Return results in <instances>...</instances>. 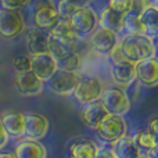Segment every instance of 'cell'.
Masks as SVG:
<instances>
[{
    "label": "cell",
    "instance_id": "17",
    "mask_svg": "<svg viewBox=\"0 0 158 158\" xmlns=\"http://www.w3.org/2000/svg\"><path fill=\"white\" fill-rule=\"evenodd\" d=\"M3 126L8 136L11 137H21L25 133V114L14 110H7L0 115Z\"/></svg>",
    "mask_w": 158,
    "mask_h": 158
},
{
    "label": "cell",
    "instance_id": "25",
    "mask_svg": "<svg viewBox=\"0 0 158 158\" xmlns=\"http://www.w3.org/2000/svg\"><path fill=\"white\" fill-rule=\"evenodd\" d=\"M57 63V68L58 69H64V71H72V72H78L82 67V58L78 54V52L69 53L65 57L60 58V60L56 61Z\"/></svg>",
    "mask_w": 158,
    "mask_h": 158
},
{
    "label": "cell",
    "instance_id": "22",
    "mask_svg": "<svg viewBox=\"0 0 158 158\" xmlns=\"http://www.w3.org/2000/svg\"><path fill=\"white\" fill-rule=\"evenodd\" d=\"M98 146L93 140L79 139L69 146V158H96Z\"/></svg>",
    "mask_w": 158,
    "mask_h": 158
},
{
    "label": "cell",
    "instance_id": "7",
    "mask_svg": "<svg viewBox=\"0 0 158 158\" xmlns=\"http://www.w3.org/2000/svg\"><path fill=\"white\" fill-rule=\"evenodd\" d=\"M25 29V22L19 10H0V35L3 38H15Z\"/></svg>",
    "mask_w": 158,
    "mask_h": 158
},
{
    "label": "cell",
    "instance_id": "6",
    "mask_svg": "<svg viewBox=\"0 0 158 158\" xmlns=\"http://www.w3.org/2000/svg\"><path fill=\"white\" fill-rule=\"evenodd\" d=\"M71 27L79 36L89 35L97 27V14L89 6L85 7H78L69 17Z\"/></svg>",
    "mask_w": 158,
    "mask_h": 158
},
{
    "label": "cell",
    "instance_id": "36",
    "mask_svg": "<svg viewBox=\"0 0 158 158\" xmlns=\"http://www.w3.org/2000/svg\"><path fill=\"white\" fill-rule=\"evenodd\" d=\"M147 2L150 3L151 6H156V7H157V2H158V0H147Z\"/></svg>",
    "mask_w": 158,
    "mask_h": 158
},
{
    "label": "cell",
    "instance_id": "23",
    "mask_svg": "<svg viewBox=\"0 0 158 158\" xmlns=\"http://www.w3.org/2000/svg\"><path fill=\"white\" fill-rule=\"evenodd\" d=\"M139 17L144 28V35L150 39L156 38L158 33V8L156 6H148Z\"/></svg>",
    "mask_w": 158,
    "mask_h": 158
},
{
    "label": "cell",
    "instance_id": "18",
    "mask_svg": "<svg viewBox=\"0 0 158 158\" xmlns=\"http://www.w3.org/2000/svg\"><path fill=\"white\" fill-rule=\"evenodd\" d=\"M17 158H47V148L39 140L25 139L15 146Z\"/></svg>",
    "mask_w": 158,
    "mask_h": 158
},
{
    "label": "cell",
    "instance_id": "29",
    "mask_svg": "<svg viewBox=\"0 0 158 158\" xmlns=\"http://www.w3.org/2000/svg\"><path fill=\"white\" fill-rule=\"evenodd\" d=\"M56 8H57V11H58V14H60L61 18H68L69 19V17L72 15V13H74L78 7H75L72 3L67 2V0H60V3H58V6Z\"/></svg>",
    "mask_w": 158,
    "mask_h": 158
},
{
    "label": "cell",
    "instance_id": "32",
    "mask_svg": "<svg viewBox=\"0 0 158 158\" xmlns=\"http://www.w3.org/2000/svg\"><path fill=\"white\" fill-rule=\"evenodd\" d=\"M8 137H10V136L7 135V132H6V129H4V126H3L2 121H0V151H2L3 148L7 146Z\"/></svg>",
    "mask_w": 158,
    "mask_h": 158
},
{
    "label": "cell",
    "instance_id": "19",
    "mask_svg": "<svg viewBox=\"0 0 158 158\" xmlns=\"http://www.w3.org/2000/svg\"><path fill=\"white\" fill-rule=\"evenodd\" d=\"M58 19H60V14L56 6L40 7L36 8L33 13V27L43 31H50Z\"/></svg>",
    "mask_w": 158,
    "mask_h": 158
},
{
    "label": "cell",
    "instance_id": "10",
    "mask_svg": "<svg viewBox=\"0 0 158 158\" xmlns=\"http://www.w3.org/2000/svg\"><path fill=\"white\" fill-rule=\"evenodd\" d=\"M50 128L49 119L44 115L38 112H28L25 114V133L27 139L42 140L47 135Z\"/></svg>",
    "mask_w": 158,
    "mask_h": 158
},
{
    "label": "cell",
    "instance_id": "33",
    "mask_svg": "<svg viewBox=\"0 0 158 158\" xmlns=\"http://www.w3.org/2000/svg\"><path fill=\"white\" fill-rule=\"evenodd\" d=\"M67 2L72 3L75 7H85V6H89L92 3V0H67Z\"/></svg>",
    "mask_w": 158,
    "mask_h": 158
},
{
    "label": "cell",
    "instance_id": "26",
    "mask_svg": "<svg viewBox=\"0 0 158 158\" xmlns=\"http://www.w3.org/2000/svg\"><path fill=\"white\" fill-rule=\"evenodd\" d=\"M123 29H126L128 35H144V28L140 21V17L136 15H125V21H123Z\"/></svg>",
    "mask_w": 158,
    "mask_h": 158
},
{
    "label": "cell",
    "instance_id": "20",
    "mask_svg": "<svg viewBox=\"0 0 158 158\" xmlns=\"http://www.w3.org/2000/svg\"><path fill=\"white\" fill-rule=\"evenodd\" d=\"M123 21H125V15L112 10L111 7H106L100 13V15H97V24L101 28L110 29L115 33L123 31Z\"/></svg>",
    "mask_w": 158,
    "mask_h": 158
},
{
    "label": "cell",
    "instance_id": "21",
    "mask_svg": "<svg viewBox=\"0 0 158 158\" xmlns=\"http://www.w3.org/2000/svg\"><path fill=\"white\" fill-rule=\"evenodd\" d=\"M135 146L142 153H147L157 158V136L148 129H140L132 136Z\"/></svg>",
    "mask_w": 158,
    "mask_h": 158
},
{
    "label": "cell",
    "instance_id": "28",
    "mask_svg": "<svg viewBox=\"0 0 158 158\" xmlns=\"http://www.w3.org/2000/svg\"><path fill=\"white\" fill-rule=\"evenodd\" d=\"M108 7H111L112 10L126 15L132 7V0H110Z\"/></svg>",
    "mask_w": 158,
    "mask_h": 158
},
{
    "label": "cell",
    "instance_id": "15",
    "mask_svg": "<svg viewBox=\"0 0 158 158\" xmlns=\"http://www.w3.org/2000/svg\"><path fill=\"white\" fill-rule=\"evenodd\" d=\"M49 33L53 39H56V40L61 42V43H64V44L72 46V47L77 46V43L79 42V39H81V36L72 29L69 19L61 18V17H60V19L53 25V28L49 31Z\"/></svg>",
    "mask_w": 158,
    "mask_h": 158
},
{
    "label": "cell",
    "instance_id": "31",
    "mask_svg": "<svg viewBox=\"0 0 158 158\" xmlns=\"http://www.w3.org/2000/svg\"><path fill=\"white\" fill-rule=\"evenodd\" d=\"M96 158H118L112 148H98Z\"/></svg>",
    "mask_w": 158,
    "mask_h": 158
},
{
    "label": "cell",
    "instance_id": "13",
    "mask_svg": "<svg viewBox=\"0 0 158 158\" xmlns=\"http://www.w3.org/2000/svg\"><path fill=\"white\" fill-rule=\"evenodd\" d=\"M43 83L36 75H33L31 71L28 72H18L14 78V85L18 90L19 94L22 96H36L40 94L43 90Z\"/></svg>",
    "mask_w": 158,
    "mask_h": 158
},
{
    "label": "cell",
    "instance_id": "30",
    "mask_svg": "<svg viewBox=\"0 0 158 158\" xmlns=\"http://www.w3.org/2000/svg\"><path fill=\"white\" fill-rule=\"evenodd\" d=\"M3 10H19L31 4V0H0Z\"/></svg>",
    "mask_w": 158,
    "mask_h": 158
},
{
    "label": "cell",
    "instance_id": "14",
    "mask_svg": "<svg viewBox=\"0 0 158 158\" xmlns=\"http://www.w3.org/2000/svg\"><path fill=\"white\" fill-rule=\"evenodd\" d=\"M108 111L106 110V107L103 106L100 100L93 101V103L85 104L83 108L81 111V118L83 121V123L92 131H96L98 125L108 117Z\"/></svg>",
    "mask_w": 158,
    "mask_h": 158
},
{
    "label": "cell",
    "instance_id": "2",
    "mask_svg": "<svg viewBox=\"0 0 158 158\" xmlns=\"http://www.w3.org/2000/svg\"><path fill=\"white\" fill-rule=\"evenodd\" d=\"M100 101L106 107L108 114L123 117L131 110V100H129L125 89H121L118 86L106 87L100 96Z\"/></svg>",
    "mask_w": 158,
    "mask_h": 158
},
{
    "label": "cell",
    "instance_id": "8",
    "mask_svg": "<svg viewBox=\"0 0 158 158\" xmlns=\"http://www.w3.org/2000/svg\"><path fill=\"white\" fill-rule=\"evenodd\" d=\"M118 42H119L118 33L101 27L93 31V35L90 38L93 50L101 56H108L118 46Z\"/></svg>",
    "mask_w": 158,
    "mask_h": 158
},
{
    "label": "cell",
    "instance_id": "3",
    "mask_svg": "<svg viewBox=\"0 0 158 158\" xmlns=\"http://www.w3.org/2000/svg\"><path fill=\"white\" fill-rule=\"evenodd\" d=\"M96 133L103 142L114 144L117 140L128 135V123L122 115L110 114L100 125L96 128Z\"/></svg>",
    "mask_w": 158,
    "mask_h": 158
},
{
    "label": "cell",
    "instance_id": "11",
    "mask_svg": "<svg viewBox=\"0 0 158 158\" xmlns=\"http://www.w3.org/2000/svg\"><path fill=\"white\" fill-rule=\"evenodd\" d=\"M57 69V63L50 53L31 56V72L42 82H46Z\"/></svg>",
    "mask_w": 158,
    "mask_h": 158
},
{
    "label": "cell",
    "instance_id": "4",
    "mask_svg": "<svg viewBox=\"0 0 158 158\" xmlns=\"http://www.w3.org/2000/svg\"><path fill=\"white\" fill-rule=\"evenodd\" d=\"M104 87L103 83L98 78L94 77H81L78 81L75 90L72 96L79 104L85 106V104L93 103V101L100 100V96L103 93Z\"/></svg>",
    "mask_w": 158,
    "mask_h": 158
},
{
    "label": "cell",
    "instance_id": "24",
    "mask_svg": "<svg viewBox=\"0 0 158 158\" xmlns=\"http://www.w3.org/2000/svg\"><path fill=\"white\" fill-rule=\"evenodd\" d=\"M112 150L117 154L118 158H136L137 154L140 153L137 150V147L135 146L133 140H132V136H123L121 137L119 140L112 144Z\"/></svg>",
    "mask_w": 158,
    "mask_h": 158
},
{
    "label": "cell",
    "instance_id": "9",
    "mask_svg": "<svg viewBox=\"0 0 158 158\" xmlns=\"http://www.w3.org/2000/svg\"><path fill=\"white\" fill-rule=\"evenodd\" d=\"M135 77L144 87H154L158 83V61L156 57L135 63Z\"/></svg>",
    "mask_w": 158,
    "mask_h": 158
},
{
    "label": "cell",
    "instance_id": "16",
    "mask_svg": "<svg viewBox=\"0 0 158 158\" xmlns=\"http://www.w3.org/2000/svg\"><path fill=\"white\" fill-rule=\"evenodd\" d=\"M50 33L49 31H43L39 28H31L27 33V49L31 56L49 53Z\"/></svg>",
    "mask_w": 158,
    "mask_h": 158
},
{
    "label": "cell",
    "instance_id": "5",
    "mask_svg": "<svg viewBox=\"0 0 158 158\" xmlns=\"http://www.w3.org/2000/svg\"><path fill=\"white\" fill-rule=\"evenodd\" d=\"M79 79H81V75L78 72L57 69L46 82L52 93L65 97V96H71L74 93Z\"/></svg>",
    "mask_w": 158,
    "mask_h": 158
},
{
    "label": "cell",
    "instance_id": "34",
    "mask_svg": "<svg viewBox=\"0 0 158 158\" xmlns=\"http://www.w3.org/2000/svg\"><path fill=\"white\" fill-rule=\"evenodd\" d=\"M147 129H148V131H150L153 135H156V136H157V119H156V118L150 121V123H148Z\"/></svg>",
    "mask_w": 158,
    "mask_h": 158
},
{
    "label": "cell",
    "instance_id": "12",
    "mask_svg": "<svg viewBox=\"0 0 158 158\" xmlns=\"http://www.w3.org/2000/svg\"><path fill=\"white\" fill-rule=\"evenodd\" d=\"M111 78L115 82V86L126 89L135 82V64L125 60L111 63Z\"/></svg>",
    "mask_w": 158,
    "mask_h": 158
},
{
    "label": "cell",
    "instance_id": "1",
    "mask_svg": "<svg viewBox=\"0 0 158 158\" xmlns=\"http://www.w3.org/2000/svg\"><path fill=\"white\" fill-rule=\"evenodd\" d=\"M118 46L122 56L131 63H137L150 57H156V46L153 39L146 35H128L119 39Z\"/></svg>",
    "mask_w": 158,
    "mask_h": 158
},
{
    "label": "cell",
    "instance_id": "35",
    "mask_svg": "<svg viewBox=\"0 0 158 158\" xmlns=\"http://www.w3.org/2000/svg\"><path fill=\"white\" fill-rule=\"evenodd\" d=\"M0 158H17L15 154L8 151V153H0Z\"/></svg>",
    "mask_w": 158,
    "mask_h": 158
},
{
    "label": "cell",
    "instance_id": "27",
    "mask_svg": "<svg viewBox=\"0 0 158 158\" xmlns=\"http://www.w3.org/2000/svg\"><path fill=\"white\" fill-rule=\"evenodd\" d=\"M13 67L14 69L18 72H28L31 71V57L28 56H18L13 60Z\"/></svg>",
    "mask_w": 158,
    "mask_h": 158
}]
</instances>
